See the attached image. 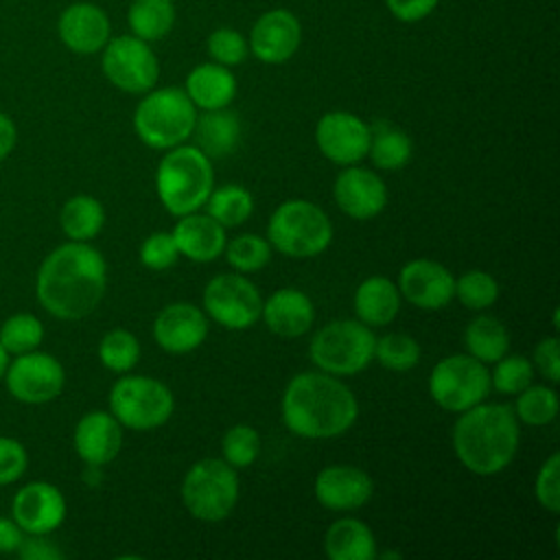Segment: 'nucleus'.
<instances>
[{"label": "nucleus", "instance_id": "nucleus-1", "mask_svg": "<svg viewBox=\"0 0 560 560\" xmlns=\"http://www.w3.org/2000/svg\"><path fill=\"white\" fill-rule=\"evenodd\" d=\"M107 289V262L90 243L57 245L37 267L35 298L61 322H79L96 311Z\"/></svg>", "mask_w": 560, "mask_h": 560}, {"label": "nucleus", "instance_id": "nucleus-2", "mask_svg": "<svg viewBox=\"0 0 560 560\" xmlns=\"http://www.w3.org/2000/svg\"><path fill=\"white\" fill-rule=\"evenodd\" d=\"M282 420L300 438L324 440L346 433L359 418L357 396L328 372H300L282 394Z\"/></svg>", "mask_w": 560, "mask_h": 560}, {"label": "nucleus", "instance_id": "nucleus-3", "mask_svg": "<svg viewBox=\"0 0 560 560\" xmlns=\"http://www.w3.org/2000/svg\"><path fill=\"white\" fill-rule=\"evenodd\" d=\"M521 444V427L512 407L479 402L459 413L453 427V451L464 468L479 477L501 472Z\"/></svg>", "mask_w": 560, "mask_h": 560}, {"label": "nucleus", "instance_id": "nucleus-4", "mask_svg": "<svg viewBox=\"0 0 560 560\" xmlns=\"http://www.w3.org/2000/svg\"><path fill=\"white\" fill-rule=\"evenodd\" d=\"M155 188L162 206L173 217L203 208L214 188L212 160L197 144H177L160 160Z\"/></svg>", "mask_w": 560, "mask_h": 560}, {"label": "nucleus", "instance_id": "nucleus-5", "mask_svg": "<svg viewBox=\"0 0 560 560\" xmlns=\"http://www.w3.org/2000/svg\"><path fill=\"white\" fill-rule=\"evenodd\" d=\"M197 107L179 88L149 90L133 112V131L151 149H173L192 136Z\"/></svg>", "mask_w": 560, "mask_h": 560}, {"label": "nucleus", "instance_id": "nucleus-6", "mask_svg": "<svg viewBox=\"0 0 560 560\" xmlns=\"http://www.w3.org/2000/svg\"><path fill=\"white\" fill-rule=\"evenodd\" d=\"M267 241L284 256L313 258L328 249L332 241V223L317 203L308 199H289L271 212Z\"/></svg>", "mask_w": 560, "mask_h": 560}, {"label": "nucleus", "instance_id": "nucleus-7", "mask_svg": "<svg viewBox=\"0 0 560 560\" xmlns=\"http://www.w3.org/2000/svg\"><path fill=\"white\" fill-rule=\"evenodd\" d=\"M238 475L223 457H206L188 468L182 481V501L190 516L219 523L228 518L238 503Z\"/></svg>", "mask_w": 560, "mask_h": 560}, {"label": "nucleus", "instance_id": "nucleus-8", "mask_svg": "<svg viewBox=\"0 0 560 560\" xmlns=\"http://www.w3.org/2000/svg\"><path fill=\"white\" fill-rule=\"evenodd\" d=\"M374 332L359 319H335L315 330L308 357L322 372L352 376L363 372L374 359Z\"/></svg>", "mask_w": 560, "mask_h": 560}, {"label": "nucleus", "instance_id": "nucleus-9", "mask_svg": "<svg viewBox=\"0 0 560 560\" xmlns=\"http://www.w3.org/2000/svg\"><path fill=\"white\" fill-rule=\"evenodd\" d=\"M173 409V392L153 376L125 372L109 389V413L131 431H151L166 424Z\"/></svg>", "mask_w": 560, "mask_h": 560}, {"label": "nucleus", "instance_id": "nucleus-10", "mask_svg": "<svg viewBox=\"0 0 560 560\" xmlns=\"http://www.w3.org/2000/svg\"><path fill=\"white\" fill-rule=\"evenodd\" d=\"M490 387V370L468 352L444 357L429 374V394L433 402L453 413H462L483 402Z\"/></svg>", "mask_w": 560, "mask_h": 560}, {"label": "nucleus", "instance_id": "nucleus-11", "mask_svg": "<svg viewBox=\"0 0 560 560\" xmlns=\"http://www.w3.org/2000/svg\"><path fill=\"white\" fill-rule=\"evenodd\" d=\"M203 313L223 328L245 330L260 319L262 298L243 273H219L203 287Z\"/></svg>", "mask_w": 560, "mask_h": 560}, {"label": "nucleus", "instance_id": "nucleus-12", "mask_svg": "<svg viewBox=\"0 0 560 560\" xmlns=\"http://www.w3.org/2000/svg\"><path fill=\"white\" fill-rule=\"evenodd\" d=\"M103 74L112 85L129 94H147L160 77V63L151 46L136 35L107 39L101 59Z\"/></svg>", "mask_w": 560, "mask_h": 560}, {"label": "nucleus", "instance_id": "nucleus-13", "mask_svg": "<svg viewBox=\"0 0 560 560\" xmlns=\"http://www.w3.org/2000/svg\"><path fill=\"white\" fill-rule=\"evenodd\" d=\"M2 381L18 402L46 405L63 392L66 370L57 357L37 348L13 357Z\"/></svg>", "mask_w": 560, "mask_h": 560}, {"label": "nucleus", "instance_id": "nucleus-14", "mask_svg": "<svg viewBox=\"0 0 560 560\" xmlns=\"http://www.w3.org/2000/svg\"><path fill=\"white\" fill-rule=\"evenodd\" d=\"M66 514V497L50 481H28L15 490L11 501V518L28 536L52 534L63 525Z\"/></svg>", "mask_w": 560, "mask_h": 560}, {"label": "nucleus", "instance_id": "nucleus-15", "mask_svg": "<svg viewBox=\"0 0 560 560\" xmlns=\"http://www.w3.org/2000/svg\"><path fill=\"white\" fill-rule=\"evenodd\" d=\"M315 142L330 162L359 164L370 149V125L350 112H326L315 127Z\"/></svg>", "mask_w": 560, "mask_h": 560}, {"label": "nucleus", "instance_id": "nucleus-16", "mask_svg": "<svg viewBox=\"0 0 560 560\" xmlns=\"http://www.w3.org/2000/svg\"><path fill=\"white\" fill-rule=\"evenodd\" d=\"M398 291L409 304L438 311L455 298V276L448 267L431 258H413L398 273Z\"/></svg>", "mask_w": 560, "mask_h": 560}, {"label": "nucleus", "instance_id": "nucleus-17", "mask_svg": "<svg viewBox=\"0 0 560 560\" xmlns=\"http://www.w3.org/2000/svg\"><path fill=\"white\" fill-rule=\"evenodd\" d=\"M332 197L343 214L357 221H368L385 210L387 186L374 171L350 164L337 175Z\"/></svg>", "mask_w": 560, "mask_h": 560}, {"label": "nucleus", "instance_id": "nucleus-18", "mask_svg": "<svg viewBox=\"0 0 560 560\" xmlns=\"http://www.w3.org/2000/svg\"><path fill=\"white\" fill-rule=\"evenodd\" d=\"M208 337V315L190 302L164 306L153 322V339L168 354H188Z\"/></svg>", "mask_w": 560, "mask_h": 560}, {"label": "nucleus", "instance_id": "nucleus-19", "mask_svg": "<svg viewBox=\"0 0 560 560\" xmlns=\"http://www.w3.org/2000/svg\"><path fill=\"white\" fill-rule=\"evenodd\" d=\"M300 42V20L287 9H271L254 22L247 46L262 63H284L298 52Z\"/></svg>", "mask_w": 560, "mask_h": 560}, {"label": "nucleus", "instance_id": "nucleus-20", "mask_svg": "<svg viewBox=\"0 0 560 560\" xmlns=\"http://www.w3.org/2000/svg\"><path fill=\"white\" fill-rule=\"evenodd\" d=\"M374 492L372 477L350 464H332L315 477V499L332 512H352L363 508Z\"/></svg>", "mask_w": 560, "mask_h": 560}, {"label": "nucleus", "instance_id": "nucleus-21", "mask_svg": "<svg viewBox=\"0 0 560 560\" xmlns=\"http://www.w3.org/2000/svg\"><path fill=\"white\" fill-rule=\"evenodd\" d=\"M72 444L77 455L88 464V466H105L116 459V455L122 448V424L103 409L88 411L85 416L79 418L74 433H72Z\"/></svg>", "mask_w": 560, "mask_h": 560}, {"label": "nucleus", "instance_id": "nucleus-22", "mask_svg": "<svg viewBox=\"0 0 560 560\" xmlns=\"http://www.w3.org/2000/svg\"><path fill=\"white\" fill-rule=\"evenodd\" d=\"M63 46L77 55H94L109 39V18L92 2H74L66 7L57 22Z\"/></svg>", "mask_w": 560, "mask_h": 560}, {"label": "nucleus", "instance_id": "nucleus-23", "mask_svg": "<svg viewBox=\"0 0 560 560\" xmlns=\"http://www.w3.org/2000/svg\"><path fill=\"white\" fill-rule=\"evenodd\" d=\"M260 319L273 335L293 339L311 330L315 322V306L304 291L287 287L273 291L262 302Z\"/></svg>", "mask_w": 560, "mask_h": 560}, {"label": "nucleus", "instance_id": "nucleus-24", "mask_svg": "<svg viewBox=\"0 0 560 560\" xmlns=\"http://www.w3.org/2000/svg\"><path fill=\"white\" fill-rule=\"evenodd\" d=\"M171 234L179 256H186L195 262H210L219 258L228 243L225 228L217 223L210 214L199 212L179 217Z\"/></svg>", "mask_w": 560, "mask_h": 560}, {"label": "nucleus", "instance_id": "nucleus-25", "mask_svg": "<svg viewBox=\"0 0 560 560\" xmlns=\"http://www.w3.org/2000/svg\"><path fill=\"white\" fill-rule=\"evenodd\" d=\"M398 284L387 276H370L354 291L357 319L370 328L387 326L400 311Z\"/></svg>", "mask_w": 560, "mask_h": 560}, {"label": "nucleus", "instance_id": "nucleus-26", "mask_svg": "<svg viewBox=\"0 0 560 560\" xmlns=\"http://www.w3.org/2000/svg\"><path fill=\"white\" fill-rule=\"evenodd\" d=\"M184 92L192 101L195 107L221 109L228 107L236 96V79L228 66L221 63H201L192 68L186 77Z\"/></svg>", "mask_w": 560, "mask_h": 560}, {"label": "nucleus", "instance_id": "nucleus-27", "mask_svg": "<svg viewBox=\"0 0 560 560\" xmlns=\"http://www.w3.org/2000/svg\"><path fill=\"white\" fill-rule=\"evenodd\" d=\"M324 553L330 560H374L378 558L374 532L359 518L335 521L324 534Z\"/></svg>", "mask_w": 560, "mask_h": 560}, {"label": "nucleus", "instance_id": "nucleus-28", "mask_svg": "<svg viewBox=\"0 0 560 560\" xmlns=\"http://www.w3.org/2000/svg\"><path fill=\"white\" fill-rule=\"evenodd\" d=\"M192 133L197 136V147L212 160L230 155L241 140V120L228 109H208L197 116Z\"/></svg>", "mask_w": 560, "mask_h": 560}, {"label": "nucleus", "instance_id": "nucleus-29", "mask_svg": "<svg viewBox=\"0 0 560 560\" xmlns=\"http://www.w3.org/2000/svg\"><path fill=\"white\" fill-rule=\"evenodd\" d=\"M59 225L68 241L90 243L105 225V208L92 195H72L59 210Z\"/></svg>", "mask_w": 560, "mask_h": 560}, {"label": "nucleus", "instance_id": "nucleus-30", "mask_svg": "<svg viewBox=\"0 0 560 560\" xmlns=\"http://www.w3.org/2000/svg\"><path fill=\"white\" fill-rule=\"evenodd\" d=\"M411 153H413V142L400 127L387 120H376L370 127L368 155L376 168L398 171L405 164H409Z\"/></svg>", "mask_w": 560, "mask_h": 560}, {"label": "nucleus", "instance_id": "nucleus-31", "mask_svg": "<svg viewBox=\"0 0 560 560\" xmlns=\"http://www.w3.org/2000/svg\"><path fill=\"white\" fill-rule=\"evenodd\" d=\"M464 346L481 363H494L510 350V332L494 315H477L464 330Z\"/></svg>", "mask_w": 560, "mask_h": 560}, {"label": "nucleus", "instance_id": "nucleus-32", "mask_svg": "<svg viewBox=\"0 0 560 560\" xmlns=\"http://www.w3.org/2000/svg\"><path fill=\"white\" fill-rule=\"evenodd\" d=\"M127 20L136 37L144 42L162 39L175 22L173 0H133Z\"/></svg>", "mask_w": 560, "mask_h": 560}, {"label": "nucleus", "instance_id": "nucleus-33", "mask_svg": "<svg viewBox=\"0 0 560 560\" xmlns=\"http://www.w3.org/2000/svg\"><path fill=\"white\" fill-rule=\"evenodd\" d=\"M206 214H210L223 228H236L245 223L254 212V197L245 186L225 184L212 188L210 197L206 199Z\"/></svg>", "mask_w": 560, "mask_h": 560}, {"label": "nucleus", "instance_id": "nucleus-34", "mask_svg": "<svg viewBox=\"0 0 560 560\" xmlns=\"http://www.w3.org/2000/svg\"><path fill=\"white\" fill-rule=\"evenodd\" d=\"M44 322L33 313H13L0 324V346L9 357L37 350L44 341Z\"/></svg>", "mask_w": 560, "mask_h": 560}, {"label": "nucleus", "instance_id": "nucleus-35", "mask_svg": "<svg viewBox=\"0 0 560 560\" xmlns=\"http://www.w3.org/2000/svg\"><path fill=\"white\" fill-rule=\"evenodd\" d=\"M140 359V341L127 328H112L98 341V361L116 374H125L136 368Z\"/></svg>", "mask_w": 560, "mask_h": 560}, {"label": "nucleus", "instance_id": "nucleus-36", "mask_svg": "<svg viewBox=\"0 0 560 560\" xmlns=\"http://www.w3.org/2000/svg\"><path fill=\"white\" fill-rule=\"evenodd\" d=\"M514 413L518 422L529 427H545L551 424L558 416V394L549 385H527L523 392L516 394Z\"/></svg>", "mask_w": 560, "mask_h": 560}, {"label": "nucleus", "instance_id": "nucleus-37", "mask_svg": "<svg viewBox=\"0 0 560 560\" xmlns=\"http://www.w3.org/2000/svg\"><path fill=\"white\" fill-rule=\"evenodd\" d=\"M420 354V343L407 332H387L374 341V359L392 372L413 370Z\"/></svg>", "mask_w": 560, "mask_h": 560}, {"label": "nucleus", "instance_id": "nucleus-38", "mask_svg": "<svg viewBox=\"0 0 560 560\" xmlns=\"http://www.w3.org/2000/svg\"><path fill=\"white\" fill-rule=\"evenodd\" d=\"M225 258L238 273H254L271 260V245L258 234H238L225 243Z\"/></svg>", "mask_w": 560, "mask_h": 560}, {"label": "nucleus", "instance_id": "nucleus-39", "mask_svg": "<svg viewBox=\"0 0 560 560\" xmlns=\"http://www.w3.org/2000/svg\"><path fill=\"white\" fill-rule=\"evenodd\" d=\"M455 298L470 311H483L497 302L499 284L488 271L470 269L455 280Z\"/></svg>", "mask_w": 560, "mask_h": 560}, {"label": "nucleus", "instance_id": "nucleus-40", "mask_svg": "<svg viewBox=\"0 0 560 560\" xmlns=\"http://www.w3.org/2000/svg\"><path fill=\"white\" fill-rule=\"evenodd\" d=\"M221 455L234 468L252 466L260 455V435L249 424H234L221 438Z\"/></svg>", "mask_w": 560, "mask_h": 560}, {"label": "nucleus", "instance_id": "nucleus-41", "mask_svg": "<svg viewBox=\"0 0 560 560\" xmlns=\"http://www.w3.org/2000/svg\"><path fill=\"white\" fill-rule=\"evenodd\" d=\"M534 378V365L529 359L521 354H503L494 361V370L490 374V385L501 394H518Z\"/></svg>", "mask_w": 560, "mask_h": 560}, {"label": "nucleus", "instance_id": "nucleus-42", "mask_svg": "<svg viewBox=\"0 0 560 560\" xmlns=\"http://www.w3.org/2000/svg\"><path fill=\"white\" fill-rule=\"evenodd\" d=\"M247 50H249V46H247L245 37L234 28L223 26V28L212 31L208 37V52L221 66H228V68L238 66L241 61H245Z\"/></svg>", "mask_w": 560, "mask_h": 560}, {"label": "nucleus", "instance_id": "nucleus-43", "mask_svg": "<svg viewBox=\"0 0 560 560\" xmlns=\"http://www.w3.org/2000/svg\"><path fill=\"white\" fill-rule=\"evenodd\" d=\"M534 497L547 512L551 514L560 512V455L558 453H551L542 462L534 479Z\"/></svg>", "mask_w": 560, "mask_h": 560}, {"label": "nucleus", "instance_id": "nucleus-44", "mask_svg": "<svg viewBox=\"0 0 560 560\" xmlns=\"http://www.w3.org/2000/svg\"><path fill=\"white\" fill-rule=\"evenodd\" d=\"M177 258H179V252L171 232H153L140 245V262L147 269L164 271L173 267Z\"/></svg>", "mask_w": 560, "mask_h": 560}, {"label": "nucleus", "instance_id": "nucleus-45", "mask_svg": "<svg viewBox=\"0 0 560 560\" xmlns=\"http://www.w3.org/2000/svg\"><path fill=\"white\" fill-rule=\"evenodd\" d=\"M28 468L26 446L9 435H0V486L15 483Z\"/></svg>", "mask_w": 560, "mask_h": 560}, {"label": "nucleus", "instance_id": "nucleus-46", "mask_svg": "<svg viewBox=\"0 0 560 560\" xmlns=\"http://www.w3.org/2000/svg\"><path fill=\"white\" fill-rule=\"evenodd\" d=\"M534 365L538 368V372L549 383H558V378H560V354H558V339L556 337H545L542 341H538V346L534 350Z\"/></svg>", "mask_w": 560, "mask_h": 560}, {"label": "nucleus", "instance_id": "nucleus-47", "mask_svg": "<svg viewBox=\"0 0 560 560\" xmlns=\"http://www.w3.org/2000/svg\"><path fill=\"white\" fill-rule=\"evenodd\" d=\"M440 0H385L392 15L400 22H418L427 18Z\"/></svg>", "mask_w": 560, "mask_h": 560}, {"label": "nucleus", "instance_id": "nucleus-48", "mask_svg": "<svg viewBox=\"0 0 560 560\" xmlns=\"http://www.w3.org/2000/svg\"><path fill=\"white\" fill-rule=\"evenodd\" d=\"M18 553L24 560H59L63 556L61 549H57L55 542L48 540V536H28V534L24 536Z\"/></svg>", "mask_w": 560, "mask_h": 560}, {"label": "nucleus", "instance_id": "nucleus-49", "mask_svg": "<svg viewBox=\"0 0 560 560\" xmlns=\"http://www.w3.org/2000/svg\"><path fill=\"white\" fill-rule=\"evenodd\" d=\"M24 536L26 534L11 516H0V553H18Z\"/></svg>", "mask_w": 560, "mask_h": 560}, {"label": "nucleus", "instance_id": "nucleus-50", "mask_svg": "<svg viewBox=\"0 0 560 560\" xmlns=\"http://www.w3.org/2000/svg\"><path fill=\"white\" fill-rule=\"evenodd\" d=\"M18 144V127L13 118L4 112H0V162H4Z\"/></svg>", "mask_w": 560, "mask_h": 560}, {"label": "nucleus", "instance_id": "nucleus-51", "mask_svg": "<svg viewBox=\"0 0 560 560\" xmlns=\"http://www.w3.org/2000/svg\"><path fill=\"white\" fill-rule=\"evenodd\" d=\"M9 361H11V357H9V352L0 346V381H2V376H4V372H7V365H9Z\"/></svg>", "mask_w": 560, "mask_h": 560}]
</instances>
